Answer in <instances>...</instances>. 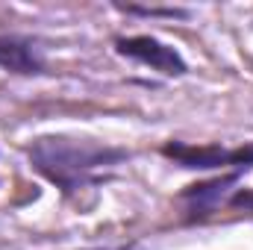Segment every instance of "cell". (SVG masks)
Masks as SVG:
<instances>
[{
    "mask_svg": "<svg viewBox=\"0 0 253 250\" xmlns=\"http://www.w3.org/2000/svg\"><path fill=\"white\" fill-rule=\"evenodd\" d=\"M245 177V171H227L215 180H203V183H194V186H186L180 191V200L186 203V212L189 218L186 221H203L206 215H212L221 203L230 200V194L236 191L239 180Z\"/></svg>",
    "mask_w": 253,
    "mask_h": 250,
    "instance_id": "obj_4",
    "label": "cell"
},
{
    "mask_svg": "<svg viewBox=\"0 0 253 250\" xmlns=\"http://www.w3.org/2000/svg\"><path fill=\"white\" fill-rule=\"evenodd\" d=\"M165 159H171L180 168L189 171H253V141L239 147H221V144H189V141H165L159 147Z\"/></svg>",
    "mask_w": 253,
    "mask_h": 250,
    "instance_id": "obj_2",
    "label": "cell"
},
{
    "mask_svg": "<svg viewBox=\"0 0 253 250\" xmlns=\"http://www.w3.org/2000/svg\"><path fill=\"white\" fill-rule=\"evenodd\" d=\"M94 250H103V248H94Z\"/></svg>",
    "mask_w": 253,
    "mask_h": 250,
    "instance_id": "obj_8",
    "label": "cell"
},
{
    "mask_svg": "<svg viewBox=\"0 0 253 250\" xmlns=\"http://www.w3.org/2000/svg\"><path fill=\"white\" fill-rule=\"evenodd\" d=\"M126 15H144V18H156V15H165V18H186V9H153V6H118Z\"/></svg>",
    "mask_w": 253,
    "mask_h": 250,
    "instance_id": "obj_6",
    "label": "cell"
},
{
    "mask_svg": "<svg viewBox=\"0 0 253 250\" xmlns=\"http://www.w3.org/2000/svg\"><path fill=\"white\" fill-rule=\"evenodd\" d=\"M115 53L124 56V59H132V62L144 65L162 77H183L189 74V62L183 59V53L171 44H165L162 39L156 36H118L112 42Z\"/></svg>",
    "mask_w": 253,
    "mask_h": 250,
    "instance_id": "obj_3",
    "label": "cell"
},
{
    "mask_svg": "<svg viewBox=\"0 0 253 250\" xmlns=\"http://www.w3.org/2000/svg\"><path fill=\"white\" fill-rule=\"evenodd\" d=\"M27 159L39 177L71 197L83 188L97 186L103 180V171L124 165L129 150L77 135H39L27 147Z\"/></svg>",
    "mask_w": 253,
    "mask_h": 250,
    "instance_id": "obj_1",
    "label": "cell"
},
{
    "mask_svg": "<svg viewBox=\"0 0 253 250\" xmlns=\"http://www.w3.org/2000/svg\"><path fill=\"white\" fill-rule=\"evenodd\" d=\"M0 68L9 74H21V77L47 74L42 44L27 36H0Z\"/></svg>",
    "mask_w": 253,
    "mask_h": 250,
    "instance_id": "obj_5",
    "label": "cell"
},
{
    "mask_svg": "<svg viewBox=\"0 0 253 250\" xmlns=\"http://www.w3.org/2000/svg\"><path fill=\"white\" fill-rule=\"evenodd\" d=\"M227 206H233V209H239V212L245 209V212L253 215V188H236V191L230 194Z\"/></svg>",
    "mask_w": 253,
    "mask_h": 250,
    "instance_id": "obj_7",
    "label": "cell"
}]
</instances>
